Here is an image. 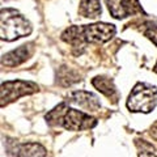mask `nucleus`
Instances as JSON below:
<instances>
[{"label":"nucleus","mask_w":157,"mask_h":157,"mask_svg":"<svg viewBox=\"0 0 157 157\" xmlns=\"http://www.w3.org/2000/svg\"><path fill=\"white\" fill-rule=\"evenodd\" d=\"M67 102L71 105H76L78 107L88 111H98L100 110V101L97 96L85 90H76L67 96Z\"/></svg>","instance_id":"obj_7"},{"label":"nucleus","mask_w":157,"mask_h":157,"mask_svg":"<svg viewBox=\"0 0 157 157\" xmlns=\"http://www.w3.org/2000/svg\"><path fill=\"white\" fill-rule=\"evenodd\" d=\"M92 84L97 90H100L102 94H105L109 98H114V101L117 100V97H118L117 88L111 78L105 77V76H97L92 80Z\"/></svg>","instance_id":"obj_10"},{"label":"nucleus","mask_w":157,"mask_h":157,"mask_svg":"<svg viewBox=\"0 0 157 157\" xmlns=\"http://www.w3.org/2000/svg\"><path fill=\"white\" fill-rule=\"evenodd\" d=\"M143 33H144L145 37H148L151 41L157 46V26H156V25L148 24V25L145 26V29L143 30Z\"/></svg>","instance_id":"obj_12"},{"label":"nucleus","mask_w":157,"mask_h":157,"mask_svg":"<svg viewBox=\"0 0 157 157\" xmlns=\"http://www.w3.org/2000/svg\"><path fill=\"white\" fill-rule=\"evenodd\" d=\"M117 29L111 24L97 22L84 26H71L63 32L62 39L75 48L84 47L85 43H105L115 36Z\"/></svg>","instance_id":"obj_1"},{"label":"nucleus","mask_w":157,"mask_h":157,"mask_svg":"<svg viewBox=\"0 0 157 157\" xmlns=\"http://www.w3.org/2000/svg\"><path fill=\"white\" fill-rule=\"evenodd\" d=\"M2 39L14 41L32 33V25L28 20L14 9H6L2 12Z\"/></svg>","instance_id":"obj_4"},{"label":"nucleus","mask_w":157,"mask_h":157,"mask_svg":"<svg viewBox=\"0 0 157 157\" xmlns=\"http://www.w3.org/2000/svg\"><path fill=\"white\" fill-rule=\"evenodd\" d=\"M153 71L157 73V63H156V66H155V68H153Z\"/></svg>","instance_id":"obj_14"},{"label":"nucleus","mask_w":157,"mask_h":157,"mask_svg":"<svg viewBox=\"0 0 157 157\" xmlns=\"http://www.w3.org/2000/svg\"><path fill=\"white\" fill-rule=\"evenodd\" d=\"M8 152L14 157H45L46 149L37 143H16L8 147Z\"/></svg>","instance_id":"obj_8"},{"label":"nucleus","mask_w":157,"mask_h":157,"mask_svg":"<svg viewBox=\"0 0 157 157\" xmlns=\"http://www.w3.org/2000/svg\"><path fill=\"white\" fill-rule=\"evenodd\" d=\"M36 92H38V85L32 81H6L2 84V106L4 107L6 105L18 100L20 97L33 94Z\"/></svg>","instance_id":"obj_5"},{"label":"nucleus","mask_w":157,"mask_h":157,"mask_svg":"<svg viewBox=\"0 0 157 157\" xmlns=\"http://www.w3.org/2000/svg\"><path fill=\"white\" fill-rule=\"evenodd\" d=\"M156 105L157 88L145 82H137L127 100V107L134 113H151Z\"/></svg>","instance_id":"obj_3"},{"label":"nucleus","mask_w":157,"mask_h":157,"mask_svg":"<svg viewBox=\"0 0 157 157\" xmlns=\"http://www.w3.org/2000/svg\"><path fill=\"white\" fill-rule=\"evenodd\" d=\"M48 124L63 127L68 131H82L93 128L97 121L82 110H76L68 107L66 102L58 105L46 115Z\"/></svg>","instance_id":"obj_2"},{"label":"nucleus","mask_w":157,"mask_h":157,"mask_svg":"<svg viewBox=\"0 0 157 157\" xmlns=\"http://www.w3.org/2000/svg\"><path fill=\"white\" fill-rule=\"evenodd\" d=\"M30 55H32L30 45H22L18 48H16V50H12L8 54H6V55H3L2 63L6 64L7 67H16L25 62Z\"/></svg>","instance_id":"obj_9"},{"label":"nucleus","mask_w":157,"mask_h":157,"mask_svg":"<svg viewBox=\"0 0 157 157\" xmlns=\"http://www.w3.org/2000/svg\"><path fill=\"white\" fill-rule=\"evenodd\" d=\"M109 12L114 18H124L136 12H140L141 8L136 0H105Z\"/></svg>","instance_id":"obj_6"},{"label":"nucleus","mask_w":157,"mask_h":157,"mask_svg":"<svg viewBox=\"0 0 157 157\" xmlns=\"http://www.w3.org/2000/svg\"><path fill=\"white\" fill-rule=\"evenodd\" d=\"M139 157H157V156H155L153 153H149V152H140Z\"/></svg>","instance_id":"obj_13"},{"label":"nucleus","mask_w":157,"mask_h":157,"mask_svg":"<svg viewBox=\"0 0 157 157\" xmlns=\"http://www.w3.org/2000/svg\"><path fill=\"white\" fill-rule=\"evenodd\" d=\"M78 13L82 17L97 18L101 14L100 0H81L80 7H78Z\"/></svg>","instance_id":"obj_11"}]
</instances>
